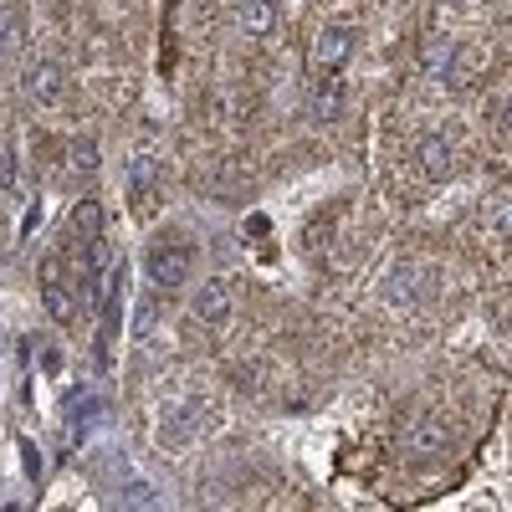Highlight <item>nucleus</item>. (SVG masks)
I'll return each instance as SVG.
<instances>
[{"label": "nucleus", "mask_w": 512, "mask_h": 512, "mask_svg": "<svg viewBox=\"0 0 512 512\" xmlns=\"http://www.w3.org/2000/svg\"><path fill=\"white\" fill-rule=\"evenodd\" d=\"M72 236H77L82 246L103 241V210H98V200H77V210H72Z\"/></svg>", "instance_id": "14"}, {"label": "nucleus", "mask_w": 512, "mask_h": 512, "mask_svg": "<svg viewBox=\"0 0 512 512\" xmlns=\"http://www.w3.org/2000/svg\"><path fill=\"white\" fill-rule=\"evenodd\" d=\"M344 118V82H333V72H323V82H313V93H308V123L328 128Z\"/></svg>", "instance_id": "7"}, {"label": "nucleus", "mask_w": 512, "mask_h": 512, "mask_svg": "<svg viewBox=\"0 0 512 512\" xmlns=\"http://www.w3.org/2000/svg\"><path fill=\"white\" fill-rule=\"evenodd\" d=\"M21 82H26V98H31V103L52 108V103L62 98V82H67V72H62L57 62H31Z\"/></svg>", "instance_id": "10"}, {"label": "nucleus", "mask_w": 512, "mask_h": 512, "mask_svg": "<svg viewBox=\"0 0 512 512\" xmlns=\"http://www.w3.org/2000/svg\"><path fill=\"white\" fill-rule=\"evenodd\" d=\"M41 364H47V374H57V364H62V354H57V349H41Z\"/></svg>", "instance_id": "20"}, {"label": "nucleus", "mask_w": 512, "mask_h": 512, "mask_svg": "<svg viewBox=\"0 0 512 512\" xmlns=\"http://www.w3.org/2000/svg\"><path fill=\"white\" fill-rule=\"evenodd\" d=\"M415 164H420V175H425V180L446 185V180L456 175V149H451V139H441V134H420V139H415Z\"/></svg>", "instance_id": "4"}, {"label": "nucleus", "mask_w": 512, "mask_h": 512, "mask_svg": "<svg viewBox=\"0 0 512 512\" xmlns=\"http://www.w3.org/2000/svg\"><path fill=\"white\" fill-rule=\"evenodd\" d=\"M21 41H26V11L11 6V0H0V57H11Z\"/></svg>", "instance_id": "13"}, {"label": "nucleus", "mask_w": 512, "mask_h": 512, "mask_svg": "<svg viewBox=\"0 0 512 512\" xmlns=\"http://www.w3.org/2000/svg\"><path fill=\"white\" fill-rule=\"evenodd\" d=\"M190 313L200 323H226L231 318V287L221 277H205L195 292H190Z\"/></svg>", "instance_id": "6"}, {"label": "nucleus", "mask_w": 512, "mask_h": 512, "mask_svg": "<svg viewBox=\"0 0 512 512\" xmlns=\"http://www.w3.org/2000/svg\"><path fill=\"white\" fill-rule=\"evenodd\" d=\"M384 303L390 308H420L425 303V272L420 267H395L384 277Z\"/></svg>", "instance_id": "9"}, {"label": "nucleus", "mask_w": 512, "mask_h": 512, "mask_svg": "<svg viewBox=\"0 0 512 512\" xmlns=\"http://www.w3.org/2000/svg\"><path fill=\"white\" fill-rule=\"evenodd\" d=\"M451 425L441 420V415H420L415 425H410V436H405V451L415 456V461H436V456H446L451 451Z\"/></svg>", "instance_id": "3"}, {"label": "nucleus", "mask_w": 512, "mask_h": 512, "mask_svg": "<svg viewBox=\"0 0 512 512\" xmlns=\"http://www.w3.org/2000/svg\"><path fill=\"white\" fill-rule=\"evenodd\" d=\"M159 318H164V308H159V297H154V292H144L139 303H134V328H128V333H134L139 344H149V338L159 333Z\"/></svg>", "instance_id": "15"}, {"label": "nucleus", "mask_w": 512, "mask_h": 512, "mask_svg": "<svg viewBox=\"0 0 512 512\" xmlns=\"http://www.w3.org/2000/svg\"><path fill=\"white\" fill-rule=\"evenodd\" d=\"M420 62H425V72H431V82H456V72H461V47L451 36H431L425 41V52H420Z\"/></svg>", "instance_id": "8"}, {"label": "nucleus", "mask_w": 512, "mask_h": 512, "mask_svg": "<svg viewBox=\"0 0 512 512\" xmlns=\"http://www.w3.org/2000/svg\"><path fill=\"white\" fill-rule=\"evenodd\" d=\"M144 272H149V282H154V287L175 292V287H185V282H190V272H195V256H190L185 246H149V256H144Z\"/></svg>", "instance_id": "1"}, {"label": "nucleus", "mask_w": 512, "mask_h": 512, "mask_svg": "<svg viewBox=\"0 0 512 512\" xmlns=\"http://www.w3.org/2000/svg\"><path fill=\"white\" fill-rule=\"evenodd\" d=\"M236 26L246 36H272L277 31V0H241V6H236Z\"/></svg>", "instance_id": "12"}, {"label": "nucleus", "mask_w": 512, "mask_h": 512, "mask_svg": "<svg viewBox=\"0 0 512 512\" xmlns=\"http://www.w3.org/2000/svg\"><path fill=\"white\" fill-rule=\"evenodd\" d=\"M210 425V405L205 400H180L175 410H164V420H159V441L164 446H185V441H195L200 431Z\"/></svg>", "instance_id": "2"}, {"label": "nucleus", "mask_w": 512, "mask_h": 512, "mask_svg": "<svg viewBox=\"0 0 512 512\" xmlns=\"http://www.w3.org/2000/svg\"><path fill=\"white\" fill-rule=\"evenodd\" d=\"M41 303H47V313H52V323H72V313H77V297L57 282V262H47L41 267Z\"/></svg>", "instance_id": "11"}, {"label": "nucleus", "mask_w": 512, "mask_h": 512, "mask_svg": "<svg viewBox=\"0 0 512 512\" xmlns=\"http://www.w3.org/2000/svg\"><path fill=\"white\" fill-rule=\"evenodd\" d=\"M118 502L123 507H164V492L149 487V482H123L118 487Z\"/></svg>", "instance_id": "18"}, {"label": "nucleus", "mask_w": 512, "mask_h": 512, "mask_svg": "<svg viewBox=\"0 0 512 512\" xmlns=\"http://www.w3.org/2000/svg\"><path fill=\"white\" fill-rule=\"evenodd\" d=\"M354 41H359V36H354L349 26H323L318 41H313V67H318V72H338V67L354 57Z\"/></svg>", "instance_id": "5"}, {"label": "nucleus", "mask_w": 512, "mask_h": 512, "mask_svg": "<svg viewBox=\"0 0 512 512\" xmlns=\"http://www.w3.org/2000/svg\"><path fill=\"white\" fill-rule=\"evenodd\" d=\"M492 226H497V236H507V195H497V210H492Z\"/></svg>", "instance_id": "19"}, {"label": "nucleus", "mask_w": 512, "mask_h": 512, "mask_svg": "<svg viewBox=\"0 0 512 512\" xmlns=\"http://www.w3.org/2000/svg\"><path fill=\"white\" fill-rule=\"evenodd\" d=\"M154 180H159V159L154 154H139L134 164H128V190H134V195H149Z\"/></svg>", "instance_id": "17"}, {"label": "nucleus", "mask_w": 512, "mask_h": 512, "mask_svg": "<svg viewBox=\"0 0 512 512\" xmlns=\"http://www.w3.org/2000/svg\"><path fill=\"white\" fill-rule=\"evenodd\" d=\"M98 175V144L93 139H77L67 149V180H93Z\"/></svg>", "instance_id": "16"}, {"label": "nucleus", "mask_w": 512, "mask_h": 512, "mask_svg": "<svg viewBox=\"0 0 512 512\" xmlns=\"http://www.w3.org/2000/svg\"><path fill=\"white\" fill-rule=\"evenodd\" d=\"M446 6H461V0H446Z\"/></svg>", "instance_id": "21"}]
</instances>
